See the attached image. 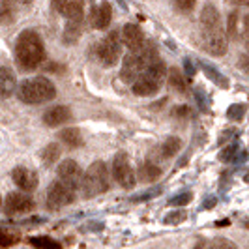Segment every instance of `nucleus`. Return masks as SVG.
I'll list each match as a JSON object with an SVG mask.
<instances>
[{
    "instance_id": "nucleus-1",
    "label": "nucleus",
    "mask_w": 249,
    "mask_h": 249,
    "mask_svg": "<svg viewBox=\"0 0 249 249\" xmlns=\"http://www.w3.org/2000/svg\"><path fill=\"white\" fill-rule=\"evenodd\" d=\"M200 28L204 49L213 56H223L229 47V39L221 26V17L213 4H206L200 12Z\"/></svg>"
},
{
    "instance_id": "nucleus-2",
    "label": "nucleus",
    "mask_w": 249,
    "mask_h": 249,
    "mask_svg": "<svg viewBox=\"0 0 249 249\" xmlns=\"http://www.w3.org/2000/svg\"><path fill=\"white\" fill-rule=\"evenodd\" d=\"M15 60L21 70L32 71L45 60V47L36 30H23L15 41Z\"/></svg>"
},
{
    "instance_id": "nucleus-3",
    "label": "nucleus",
    "mask_w": 249,
    "mask_h": 249,
    "mask_svg": "<svg viewBox=\"0 0 249 249\" xmlns=\"http://www.w3.org/2000/svg\"><path fill=\"white\" fill-rule=\"evenodd\" d=\"M160 56H158V49L154 47V43H144L142 49L135 51V53H129L122 62V70H120V77L122 81L127 85H135L137 79L141 75L148 70L154 62H158Z\"/></svg>"
},
{
    "instance_id": "nucleus-4",
    "label": "nucleus",
    "mask_w": 249,
    "mask_h": 249,
    "mask_svg": "<svg viewBox=\"0 0 249 249\" xmlns=\"http://www.w3.org/2000/svg\"><path fill=\"white\" fill-rule=\"evenodd\" d=\"M17 98L28 105L45 103L56 98V87L45 77H30L23 81L21 87L17 88Z\"/></svg>"
},
{
    "instance_id": "nucleus-5",
    "label": "nucleus",
    "mask_w": 249,
    "mask_h": 249,
    "mask_svg": "<svg viewBox=\"0 0 249 249\" xmlns=\"http://www.w3.org/2000/svg\"><path fill=\"white\" fill-rule=\"evenodd\" d=\"M165 77H167V68H165V62L160 58L139 77L137 83L131 87V90L135 96H154L161 88Z\"/></svg>"
},
{
    "instance_id": "nucleus-6",
    "label": "nucleus",
    "mask_w": 249,
    "mask_h": 249,
    "mask_svg": "<svg viewBox=\"0 0 249 249\" xmlns=\"http://www.w3.org/2000/svg\"><path fill=\"white\" fill-rule=\"evenodd\" d=\"M111 187V178H109V171L107 165L103 161H94L85 173L83 178V189L87 197H96L105 193Z\"/></svg>"
},
{
    "instance_id": "nucleus-7",
    "label": "nucleus",
    "mask_w": 249,
    "mask_h": 249,
    "mask_svg": "<svg viewBox=\"0 0 249 249\" xmlns=\"http://www.w3.org/2000/svg\"><path fill=\"white\" fill-rule=\"evenodd\" d=\"M120 53H122V36L116 30H112L100 41L98 58L103 66H114L120 58Z\"/></svg>"
},
{
    "instance_id": "nucleus-8",
    "label": "nucleus",
    "mask_w": 249,
    "mask_h": 249,
    "mask_svg": "<svg viewBox=\"0 0 249 249\" xmlns=\"http://www.w3.org/2000/svg\"><path fill=\"white\" fill-rule=\"evenodd\" d=\"M75 191L77 189L64 184L62 180L53 182L47 189V206L51 210H60L66 204H71L75 200Z\"/></svg>"
},
{
    "instance_id": "nucleus-9",
    "label": "nucleus",
    "mask_w": 249,
    "mask_h": 249,
    "mask_svg": "<svg viewBox=\"0 0 249 249\" xmlns=\"http://www.w3.org/2000/svg\"><path fill=\"white\" fill-rule=\"evenodd\" d=\"M112 176H114V180L122 187H125V189H131V187L135 186L137 178H135V173H133V167H131V163H129L127 154L118 152V154L114 156V160H112Z\"/></svg>"
},
{
    "instance_id": "nucleus-10",
    "label": "nucleus",
    "mask_w": 249,
    "mask_h": 249,
    "mask_svg": "<svg viewBox=\"0 0 249 249\" xmlns=\"http://www.w3.org/2000/svg\"><path fill=\"white\" fill-rule=\"evenodd\" d=\"M56 175H58V180H62L64 184H68V186L73 187V189H79V187L83 186L85 175H83L81 167L77 165V161H73V160H64L58 165Z\"/></svg>"
},
{
    "instance_id": "nucleus-11",
    "label": "nucleus",
    "mask_w": 249,
    "mask_h": 249,
    "mask_svg": "<svg viewBox=\"0 0 249 249\" xmlns=\"http://www.w3.org/2000/svg\"><path fill=\"white\" fill-rule=\"evenodd\" d=\"M34 200L25 193H10L4 202V210L8 215H19V213H26L34 210Z\"/></svg>"
},
{
    "instance_id": "nucleus-12",
    "label": "nucleus",
    "mask_w": 249,
    "mask_h": 249,
    "mask_svg": "<svg viewBox=\"0 0 249 249\" xmlns=\"http://www.w3.org/2000/svg\"><path fill=\"white\" fill-rule=\"evenodd\" d=\"M12 178L15 182V186L19 189H23V191H34L37 187V182H39L37 175L28 167H15L12 173Z\"/></svg>"
},
{
    "instance_id": "nucleus-13",
    "label": "nucleus",
    "mask_w": 249,
    "mask_h": 249,
    "mask_svg": "<svg viewBox=\"0 0 249 249\" xmlns=\"http://www.w3.org/2000/svg\"><path fill=\"white\" fill-rule=\"evenodd\" d=\"M122 43L131 53L142 49L144 47V34H142V30L137 25H131V23L125 25L122 28Z\"/></svg>"
},
{
    "instance_id": "nucleus-14",
    "label": "nucleus",
    "mask_w": 249,
    "mask_h": 249,
    "mask_svg": "<svg viewBox=\"0 0 249 249\" xmlns=\"http://www.w3.org/2000/svg\"><path fill=\"white\" fill-rule=\"evenodd\" d=\"M112 19V8L107 0H103L101 4L94 6L92 8V13H90V21H92V26L98 28V30H103L111 25Z\"/></svg>"
},
{
    "instance_id": "nucleus-15",
    "label": "nucleus",
    "mask_w": 249,
    "mask_h": 249,
    "mask_svg": "<svg viewBox=\"0 0 249 249\" xmlns=\"http://www.w3.org/2000/svg\"><path fill=\"white\" fill-rule=\"evenodd\" d=\"M70 118H71V112H70L68 107H64V105L51 107L43 114V122H45V125H49V127H56V125L66 124Z\"/></svg>"
},
{
    "instance_id": "nucleus-16",
    "label": "nucleus",
    "mask_w": 249,
    "mask_h": 249,
    "mask_svg": "<svg viewBox=\"0 0 249 249\" xmlns=\"http://www.w3.org/2000/svg\"><path fill=\"white\" fill-rule=\"evenodd\" d=\"M19 15L17 0H0V26L13 25Z\"/></svg>"
},
{
    "instance_id": "nucleus-17",
    "label": "nucleus",
    "mask_w": 249,
    "mask_h": 249,
    "mask_svg": "<svg viewBox=\"0 0 249 249\" xmlns=\"http://www.w3.org/2000/svg\"><path fill=\"white\" fill-rule=\"evenodd\" d=\"M17 79L10 68H0V100L10 98L15 90Z\"/></svg>"
},
{
    "instance_id": "nucleus-18",
    "label": "nucleus",
    "mask_w": 249,
    "mask_h": 249,
    "mask_svg": "<svg viewBox=\"0 0 249 249\" xmlns=\"http://www.w3.org/2000/svg\"><path fill=\"white\" fill-rule=\"evenodd\" d=\"M58 139L62 141L64 144H68L70 148H79L83 146V135L77 127H66L58 133Z\"/></svg>"
},
{
    "instance_id": "nucleus-19",
    "label": "nucleus",
    "mask_w": 249,
    "mask_h": 249,
    "mask_svg": "<svg viewBox=\"0 0 249 249\" xmlns=\"http://www.w3.org/2000/svg\"><path fill=\"white\" fill-rule=\"evenodd\" d=\"M160 176H161V169L156 163L146 161L139 167V178H141V182H156Z\"/></svg>"
},
{
    "instance_id": "nucleus-20",
    "label": "nucleus",
    "mask_w": 249,
    "mask_h": 249,
    "mask_svg": "<svg viewBox=\"0 0 249 249\" xmlns=\"http://www.w3.org/2000/svg\"><path fill=\"white\" fill-rule=\"evenodd\" d=\"M83 10H85V0H68L62 15H66L70 21H83Z\"/></svg>"
},
{
    "instance_id": "nucleus-21",
    "label": "nucleus",
    "mask_w": 249,
    "mask_h": 249,
    "mask_svg": "<svg viewBox=\"0 0 249 249\" xmlns=\"http://www.w3.org/2000/svg\"><path fill=\"white\" fill-rule=\"evenodd\" d=\"M180 148H182V141L178 137H169L160 146V156H161L163 160H169V158L176 156L180 152Z\"/></svg>"
},
{
    "instance_id": "nucleus-22",
    "label": "nucleus",
    "mask_w": 249,
    "mask_h": 249,
    "mask_svg": "<svg viewBox=\"0 0 249 249\" xmlns=\"http://www.w3.org/2000/svg\"><path fill=\"white\" fill-rule=\"evenodd\" d=\"M195 249H238L234 242L227 240V238H213V240H206V242H199Z\"/></svg>"
},
{
    "instance_id": "nucleus-23",
    "label": "nucleus",
    "mask_w": 249,
    "mask_h": 249,
    "mask_svg": "<svg viewBox=\"0 0 249 249\" xmlns=\"http://www.w3.org/2000/svg\"><path fill=\"white\" fill-rule=\"evenodd\" d=\"M83 30V21H68V25L64 28V41L66 43H75Z\"/></svg>"
},
{
    "instance_id": "nucleus-24",
    "label": "nucleus",
    "mask_w": 249,
    "mask_h": 249,
    "mask_svg": "<svg viewBox=\"0 0 249 249\" xmlns=\"http://www.w3.org/2000/svg\"><path fill=\"white\" fill-rule=\"evenodd\" d=\"M28 244L36 249H62V244L53 240L49 236H36V238H28Z\"/></svg>"
},
{
    "instance_id": "nucleus-25",
    "label": "nucleus",
    "mask_w": 249,
    "mask_h": 249,
    "mask_svg": "<svg viewBox=\"0 0 249 249\" xmlns=\"http://www.w3.org/2000/svg\"><path fill=\"white\" fill-rule=\"evenodd\" d=\"M60 154H62L60 144L51 142V144H47L45 148L41 150V160H43V163H45V165H53V163L60 158Z\"/></svg>"
},
{
    "instance_id": "nucleus-26",
    "label": "nucleus",
    "mask_w": 249,
    "mask_h": 249,
    "mask_svg": "<svg viewBox=\"0 0 249 249\" xmlns=\"http://www.w3.org/2000/svg\"><path fill=\"white\" fill-rule=\"evenodd\" d=\"M169 85L171 88H175L176 92H186L187 90V79L182 75L180 70H171L169 71Z\"/></svg>"
},
{
    "instance_id": "nucleus-27",
    "label": "nucleus",
    "mask_w": 249,
    "mask_h": 249,
    "mask_svg": "<svg viewBox=\"0 0 249 249\" xmlns=\"http://www.w3.org/2000/svg\"><path fill=\"white\" fill-rule=\"evenodd\" d=\"M19 240H21V236L17 232L0 229V248H12L15 244H19Z\"/></svg>"
},
{
    "instance_id": "nucleus-28",
    "label": "nucleus",
    "mask_w": 249,
    "mask_h": 249,
    "mask_svg": "<svg viewBox=\"0 0 249 249\" xmlns=\"http://www.w3.org/2000/svg\"><path fill=\"white\" fill-rule=\"evenodd\" d=\"M176 12L180 13H191L197 6V0H173Z\"/></svg>"
},
{
    "instance_id": "nucleus-29",
    "label": "nucleus",
    "mask_w": 249,
    "mask_h": 249,
    "mask_svg": "<svg viewBox=\"0 0 249 249\" xmlns=\"http://www.w3.org/2000/svg\"><path fill=\"white\" fill-rule=\"evenodd\" d=\"M186 217H187V213L184 212V210H180V212H173L165 217V223L167 225H178V223H182Z\"/></svg>"
},
{
    "instance_id": "nucleus-30",
    "label": "nucleus",
    "mask_w": 249,
    "mask_h": 249,
    "mask_svg": "<svg viewBox=\"0 0 249 249\" xmlns=\"http://www.w3.org/2000/svg\"><path fill=\"white\" fill-rule=\"evenodd\" d=\"M189 200H191V193H180L169 200V204L171 206H184V204H189Z\"/></svg>"
},
{
    "instance_id": "nucleus-31",
    "label": "nucleus",
    "mask_w": 249,
    "mask_h": 249,
    "mask_svg": "<svg viewBox=\"0 0 249 249\" xmlns=\"http://www.w3.org/2000/svg\"><path fill=\"white\" fill-rule=\"evenodd\" d=\"M236 25H238V15L236 13H231V17H229V36L231 37L236 36Z\"/></svg>"
},
{
    "instance_id": "nucleus-32",
    "label": "nucleus",
    "mask_w": 249,
    "mask_h": 249,
    "mask_svg": "<svg viewBox=\"0 0 249 249\" xmlns=\"http://www.w3.org/2000/svg\"><path fill=\"white\" fill-rule=\"evenodd\" d=\"M204 70L208 71V75H210L212 79H215V83H217V85L221 83L223 87H227V83H225V77H221V75H217V73H215V71H213V70H212V68H210V66H206V64H204Z\"/></svg>"
},
{
    "instance_id": "nucleus-33",
    "label": "nucleus",
    "mask_w": 249,
    "mask_h": 249,
    "mask_svg": "<svg viewBox=\"0 0 249 249\" xmlns=\"http://www.w3.org/2000/svg\"><path fill=\"white\" fill-rule=\"evenodd\" d=\"M160 191H161V189H154V191H148V193H142V195H135V197H133V202H137V200H146V199H152V197H154V195H158V193H160Z\"/></svg>"
},
{
    "instance_id": "nucleus-34",
    "label": "nucleus",
    "mask_w": 249,
    "mask_h": 249,
    "mask_svg": "<svg viewBox=\"0 0 249 249\" xmlns=\"http://www.w3.org/2000/svg\"><path fill=\"white\" fill-rule=\"evenodd\" d=\"M240 68H242L244 71H249V51L246 54H242V58H240Z\"/></svg>"
},
{
    "instance_id": "nucleus-35",
    "label": "nucleus",
    "mask_w": 249,
    "mask_h": 249,
    "mask_svg": "<svg viewBox=\"0 0 249 249\" xmlns=\"http://www.w3.org/2000/svg\"><path fill=\"white\" fill-rule=\"evenodd\" d=\"M66 4H68V0H53L54 10H56V12H60V13H64V10H66Z\"/></svg>"
},
{
    "instance_id": "nucleus-36",
    "label": "nucleus",
    "mask_w": 249,
    "mask_h": 249,
    "mask_svg": "<svg viewBox=\"0 0 249 249\" xmlns=\"http://www.w3.org/2000/svg\"><path fill=\"white\" fill-rule=\"evenodd\" d=\"M246 45H248V51H249V17L248 21H246Z\"/></svg>"
},
{
    "instance_id": "nucleus-37",
    "label": "nucleus",
    "mask_w": 249,
    "mask_h": 249,
    "mask_svg": "<svg viewBox=\"0 0 249 249\" xmlns=\"http://www.w3.org/2000/svg\"><path fill=\"white\" fill-rule=\"evenodd\" d=\"M176 114H178V116H186L187 109H186V107H180V109H176Z\"/></svg>"
},
{
    "instance_id": "nucleus-38",
    "label": "nucleus",
    "mask_w": 249,
    "mask_h": 249,
    "mask_svg": "<svg viewBox=\"0 0 249 249\" xmlns=\"http://www.w3.org/2000/svg\"><path fill=\"white\" fill-rule=\"evenodd\" d=\"M236 4H240V6H249V0H234Z\"/></svg>"
},
{
    "instance_id": "nucleus-39",
    "label": "nucleus",
    "mask_w": 249,
    "mask_h": 249,
    "mask_svg": "<svg viewBox=\"0 0 249 249\" xmlns=\"http://www.w3.org/2000/svg\"><path fill=\"white\" fill-rule=\"evenodd\" d=\"M21 2H23V4H30V2H32V0H21Z\"/></svg>"
},
{
    "instance_id": "nucleus-40",
    "label": "nucleus",
    "mask_w": 249,
    "mask_h": 249,
    "mask_svg": "<svg viewBox=\"0 0 249 249\" xmlns=\"http://www.w3.org/2000/svg\"><path fill=\"white\" fill-rule=\"evenodd\" d=\"M0 204H2V199H0Z\"/></svg>"
}]
</instances>
